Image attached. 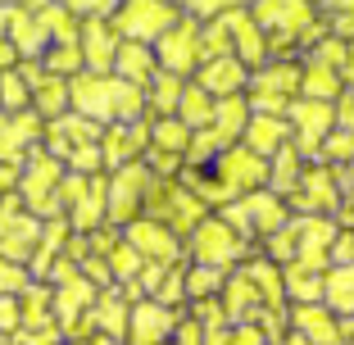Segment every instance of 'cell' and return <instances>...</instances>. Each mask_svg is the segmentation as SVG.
Returning a JSON list of instances; mask_svg holds the SVG:
<instances>
[{"label": "cell", "instance_id": "cell-2", "mask_svg": "<svg viewBox=\"0 0 354 345\" xmlns=\"http://www.w3.org/2000/svg\"><path fill=\"white\" fill-rule=\"evenodd\" d=\"M68 105L77 114H86L91 123L109 127V123H132V118H146V86L123 82L118 73H77L68 77Z\"/></svg>", "mask_w": 354, "mask_h": 345}, {"label": "cell", "instance_id": "cell-6", "mask_svg": "<svg viewBox=\"0 0 354 345\" xmlns=\"http://www.w3.org/2000/svg\"><path fill=\"white\" fill-rule=\"evenodd\" d=\"M59 187H64V164L50 155L46 146L28 150V164L19 173V196L37 218H50L59 214Z\"/></svg>", "mask_w": 354, "mask_h": 345}, {"label": "cell", "instance_id": "cell-44", "mask_svg": "<svg viewBox=\"0 0 354 345\" xmlns=\"http://www.w3.org/2000/svg\"><path fill=\"white\" fill-rule=\"evenodd\" d=\"M64 168H68V173H104V150H100V141H95V146L68 150V155H64Z\"/></svg>", "mask_w": 354, "mask_h": 345}, {"label": "cell", "instance_id": "cell-27", "mask_svg": "<svg viewBox=\"0 0 354 345\" xmlns=\"http://www.w3.org/2000/svg\"><path fill=\"white\" fill-rule=\"evenodd\" d=\"M286 141H291L286 114H250V123H245V132H241V146L254 150L259 159H272Z\"/></svg>", "mask_w": 354, "mask_h": 345}, {"label": "cell", "instance_id": "cell-35", "mask_svg": "<svg viewBox=\"0 0 354 345\" xmlns=\"http://www.w3.org/2000/svg\"><path fill=\"white\" fill-rule=\"evenodd\" d=\"M323 304L332 314H354V263L323 272Z\"/></svg>", "mask_w": 354, "mask_h": 345}, {"label": "cell", "instance_id": "cell-56", "mask_svg": "<svg viewBox=\"0 0 354 345\" xmlns=\"http://www.w3.org/2000/svg\"><path fill=\"white\" fill-rule=\"evenodd\" d=\"M68 345H123V341H109V336L91 332V336H82V341H68Z\"/></svg>", "mask_w": 354, "mask_h": 345}, {"label": "cell", "instance_id": "cell-38", "mask_svg": "<svg viewBox=\"0 0 354 345\" xmlns=\"http://www.w3.org/2000/svg\"><path fill=\"white\" fill-rule=\"evenodd\" d=\"M214 105H218V100H214V95H209L200 82H187V91H182V100H177V118H182V123L196 132V127H209Z\"/></svg>", "mask_w": 354, "mask_h": 345}, {"label": "cell", "instance_id": "cell-34", "mask_svg": "<svg viewBox=\"0 0 354 345\" xmlns=\"http://www.w3.org/2000/svg\"><path fill=\"white\" fill-rule=\"evenodd\" d=\"M341 91H345L341 68H327V64L304 59V73H300V95L304 100H336Z\"/></svg>", "mask_w": 354, "mask_h": 345}, {"label": "cell", "instance_id": "cell-45", "mask_svg": "<svg viewBox=\"0 0 354 345\" xmlns=\"http://www.w3.org/2000/svg\"><path fill=\"white\" fill-rule=\"evenodd\" d=\"M28 282H32L28 263H14V259L0 254V295H23V291H28Z\"/></svg>", "mask_w": 354, "mask_h": 345}, {"label": "cell", "instance_id": "cell-11", "mask_svg": "<svg viewBox=\"0 0 354 345\" xmlns=\"http://www.w3.org/2000/svg\"><path fill=\"white\" fill-rule=\"evenodd\" d=\"M150 178H155V173L146 168V159L114 168V178H109V205H104V223H109V227H127L132 218H141Z\"/></svg>", "mask_w": 354, "mask_h": 345}, {"label": "cell", "instance_id": "cell-4", "mask_svg": "<svg viewBox=\"0 0 354 345\" xmlns=\"http://www.w3.org/2000/svg\"><path fill=\"white\" fill-rule=\"evenodd\" d=\"M250 19L268 37V55H281V50L291 55L295 46H304V32L318 23L309 0H254Z\"/></svg>", "mask_w": 354, "mask_h": 345}, {"label": "cell", "instance_id": "cell-59", "mask_svg": "<svg viewBox=\"0 0 354 345\" xmlns=\"http://www.w3.org/2000/svg\"><path fill=\"white\" fill-rule=\"evenodd\" d=\"M350 173H354V164H350Z\"/></svg>", "mask_w": 354, "mask_h": 345}, {"label": "cell", "instance_id": "cell-40", "mask_svg": "<svg viewBox=\"0 0 354 345\" xmlns=\"http://www.w3.org/2000/svg\"><path fill=\"white\" fill-rule=\"evenodd\" d=\"M104 259H109V272H114V286H127V282H136V272H141V254L132 250V241L127 236H118L114 245H109V254H104Z\"/></svg>", "mask_w": 354, "mask_h": 345}, {"label": "cell", "instance_id": "cell-7", "mask_svg": "<svg viewBox=\"0 0 354 345\" xmlns=\"http://www.w3.org/2000/svg\"><path fill=\"white\" fill-rule=\"evenodd\" d=\"M187 250H191V263H214V268H241L245 263V250H250V241L241 236L227 218H214L205 214L200 227L187 236Z\"/></svg>", "mask_w": 354, "mask_h": 345}, {"label": "cell", "instance_id": "cell-13", "mask_svg": "<svg viewBox=\"0 0 354 345\" xmlns=\"http://www.w3.org/2000/svg\"><path fill=\"white\" fill-rule=\"evenodd\" d=\"M37 241H41V218L23 205L19 191L0 200V254L14 263H28L32 250H37Z\"/></svg>", "mask_w": 354, "mask_h": 345}, {"label": "cell", "instance_id": "cell-37", "mask_svg": "<svg viewBox=\"0 0 354 345\" xmlns=\"http://www.w3.org/2000/svg\"><path fill=\"white\" fill-rule=\"evenodd\" d=\"M150 146L164 150V155H182L187 159V146H191V127L182 118H150Z\"/></svg>", "mask_w": 354, "mask_h": 345}, {"label": "cell", "instance_id": "cell-30", "mask_svg": "<svg viewBox=\"0 0 354 345\" xmlns=\"http://www.w3.org/2000/svg\"><path fill=\"white\" fill-rule=\"evenodd\" d=\"M223 309H227V323H254L263 309L259 286L245 277V268H232L227 282H223Z\"/></svg>", "mask_w": 354, "mask_h": 345}, {"label": "cell", "instance_id": "cell-33", "mask_svg": "<svg viewBox=\"0 0 354 345\" xmlns=\"http://www.w3.org/2000/svg\"><path fill=\"white\" fill-rule=\"evenodd\" d=\"M182 91H187V77L168 73V68H155V77L146 82V109H155V118H173Z\"/></svg>", "mask_w": 354, "mask_h": 345}, {"label": "cell", "instance_id": "cell-55", "mask_svg": "<svg viewBox=\"0 0 354 345\" xmlns=\"http://www.w3.org/2000/svg\"><path fill=\"white\" fill-rule=\"evenodd\" d=\"M0 5H19V10H32V14H37V10H46L50 0H0Z\"/></svg>", "mask_w": 354, "mask_h": 345}, {"label": "cell", "instance_id": "cell-24", "mask_svg": "<svg viewBox=\"0 0 354 345\" xmlns=\"http://www.w3.org/2000/svg\"><path fill=\"white\" fill-rule=\"evenodd\" d=\"M245 123H250V100H245V95H227V100H218V105H214V118H209L205 132L214 136V146H218V155H223V150L241 146Z\"/></svg>", "mask_w": 354, "mask_h": 345}, {"label": "cell", "instance_id": "cell-51", "mask_svg": "<svg viewBox=\"0 0 354 345\" xmlns=\"http://www.w3.org/2000/svg\"><path fill=\"white\" fill-rule=\"evenodd\" d=\"M336 127L354 132V91H350V86H345V91L336 95Z\"/></svg>", "mask_w": 354, "mask_h": 345}, {"label": "cell", "instance_id": "cell-18", "mask_svg": "<svg viewBox=\"0 0 354 345\" xmlns=\"http://www.w3.org/2000/svg\"><path fill=\"white\" fill-rule=\"evenodd\" d=\"M19 73L28 77V86H32V114H41L46 123L59 118V114H68V77L46 73L41 59H23Z\"/></svg>", "mask_w": 354, "mask_h": 345}, {"label": "cell", "instance_id": "cell-16", "mask_svg": "<svg viewBox=\"0 0 354 345\" xmlns=\"http://www.w3.org/2000/svg\"><path fill=\"white\" fill-rule=\"evenodd\" d=\"M123 236L132 241V250L141 254L146 263H177L182 254H187V245H182V236H177L173 227H164L159 218H132L123 227Z\"/></svg>", "mask_w": 354, "mask_h": 345}, {"label": "cell", "instance_id": "cell-54", "mask_svg": "<svg viewBox=\"0 0 354 345\" xmlns=\"http://www.w3.org/2000/svg\"><path fill=\"white\" fill-rule=\"evenodd\" d=\"M341 77H345V86L354 91V41H350V50H345V68H341Z\"/></svg>", "mask_w": 354, "mask_h": 345}, {"label": "cell", "instance_id": "cell-26", "mask_svg": "<svg viewBox=\"0 0 354 345\" xmlns=\"http://www.w3.org/2000/svg\"><path fill=\"white\" fill-rule=\"evenodd\" d=\"M68 218L64 214H50V218H41V241H37V250H32L28 259V272H32V282H46L55 268V259L64 254V245H68Z\"/></svg>", "mask_w": 354, "mask_h": 345}, {"label": "cell", "instance_id": "cell-42", "mask_svg": "<svg viewBox=\"0 0 354 345\" xmlns=\"http://www.w3.org/2000/svg\"><path fill=\"white\" fill-rule=\"evenodd\" d=\"M0 105L10 109V114H19V109L32 105V86H28V77L14 73V68H5V73H0Z\"/></svg>", "mask_w": 354, "mask_h": 345}, {"label": "cell", "instance_id": "cell-31", "mask_svg": "<svg viewBox=\"0 0 354 345\" xmlns=\"http://www.w3.org/2000/svg\"><path fill=\"white\" fill-rule=\"evenodd\" d=\"M155 46H141V41H123L118 46V59H114V73L132 86H146L155 77Z\"/></svg>", "mask_w": 354, "mask_h": 345}, {"label": "cell", "instance_id": "cell-10", "mask_svg": "<svg viewBox=\"0 0 354 345\" xmlns=\"http://www.w3.org/2000/svg\"><path fill=\"white\" fill-rule=\"evenodd\" d=\"M300 73L304 64H263L254 68L245 91H250V114H286L295 95H300Z\"/></svg>", "mask_w": 354, "mask_h": 345}, {"label": "cell", "instance_id": "cell-9", "mask_svg": "<svg viewBox=\"0 0 354 345\" xmlns=\"http://www.w3.org/2000/svg\"><path fill=\"white\" fill-rule=\"evenodd\" d=\"M177 19H182V14H177L173 0H118V10L109 14L118 37H123V41H141V46L159 41Z\"/></svg>", "mask_w": 354, "mask_h": 345}, {"label": "cell", "instance_id": "cell-39", "mask_svg": "<svg viewBox=\"0 0 354 345\" xmlns=\"http://www.w3.org/2000/svg\"><path fill=\"white\" fill-rule=\"evenodd\" d=\"M227 272H232V268H214V263H191V268H187V304L218 295V291H223V282H227Z\"/></svg>", "mask_w": 354, "mask_h": 345}, {"label": "cell", "instance_id": "cell-21", "mask_svg": "<svg viewBox=\"0 0 354 345\" xmlns=\"http://www.w3.org/2000/svg\"><path fill=\"white\" fill-rule=\"evenodd\" d=\"M118 46L123 37L114 32L109 19H86L82 23V68L86 73H114V59H118Z\"/></svg>", "mask_w": 354, "mask_h": 345}, {"label": "cell", "instance_id": "cell-47", "mask_svg": "<svg viewBox=\"0 0 354 345\" xmlns=\"http://www.w3.org/2000/svg\"><path fill=\"white\" fill-rule=\"evenodd\" d=\"M55 5H64V10L73 14H86V19H109V14L118 10V0H55Z\"/></svg>", "mask_w": 354, "mask_h": 345}, {"label": "cell", "instance_id": "cell-36", "mask_svg": "<svg viewBox=\"0 0 354 345\" xmlns=\"http://www.w3.org/2000/svg\"><path fill=\"white\" fill-rule=\"evenodd\" d=\"M173 336H177L173 345H227L232 323H205L200 314H182V323H177Z\"/></svg>", "mask_w": 354, "mask_h": 345}, {"label": "cell", "instance_id": "cell-19", "mask_svg": "<svg viewBox=\"0 0 354 345\" xmlns=\"http://www.w3.org/2000/svg\"><path fill=\"white\" fill-rule=\"evenodd\" d=\"M150 146V118H132V123H109L100 136V150H104V168H123L136 164Z\"/></svg>", "mask_w": 354, "mask_h": 345}, {"label": "cell", "instance_id": "cell-53", "mask_svg": "<svg viewBox=\"0 0 354 345\" xmlns=\"http://www.w3.org/2000/svg\"><path fill=\"white\" fill-rule=\"evenodd\" d=\"M327 19H354V0H323Z\"/></svg>", "mask_w": 354, "mask_h": 345}, {"label": "cell", "instance_id": "cell-41", "mask_svg": "<svg viewBox=\"0 0 354 345\" xmlns=\"http://www.w3.org/2000/svg\"><path fill=\"white\" fill-rule=\"evenodd\" d=\"M150 300L168 304V309H182V304H187V263H182V259H177V263H168Z\"/></svg>", "mask_w": 354, "mask_h": 345}, {"label": "cell", "instance_id": "cell-22", "mask_svg": "<svg viewBox=\"0 0 354 345\" xmlns=\"http://www.w3.org/2000/svg\"><path fill=\"white\" fill-rule=\"evenodd\" d=\"M41 136H46V118L32 114V109H19V114L0 118V159L5 164H19Z\"/></svg>", "mask_w": 354, "mask_h": 345}, {"label": "cell", "instance_id": "cell-58", "mask_svg": "<svg viewBox=\"0 0 354 345\" xmlns=\"http://www.w3.org/2000/svg\"><path fill=\"white\" fill-rule=\"evenodd\" d=\"M164 345H173V341H164Z\"/></svg>", "mask_w": 354, "mask_h": 345}, {"label": "cell", "instance_id": "cell-50", "mask_svg": "<svg viewBox=\"0 0 354 345\" xmlns=\"http://www.w3.org/2000/svg\"><path fill=\"white\" fill-rule=\"evenodd\" d=\"M341 263H354V232L341 227L332 241V268H341Z\"/></svg>", "mask_w": 354, "mask_h": 345}, {"label": "cell", "instance_id": "cell-29", "mask_svg": "<svg viewBox=\"0 0 354 345\" xmlns=\"http://www.w3.org/2000/svg\"><path fill=\"white\" fill-rule=\"evenodd\" d=\"M232 55L245 68H263L268 64V37L263 28L250 19V10H232Z\"/></svg>", "mask_w": 354, "mask_h": 345}, {"label": "cell", "instance_id": "cell-5", "mask_svg": "<svg viewBox=\"0 0 354 345\" xmlns=\"http://www.w3.org/2000/svg\"><path fill=\"white\" fill-rule=\"evenodd\" d=\"M104 205H109V178L104 173H64L59 187V214L73 232L104 227Z\"/></svg>", "mask_w": 354, "mask_h": 345}, {"label": "cell", "instance_id": "cell-32", "mask_svg": "<svg viewBox=\"0 0 354 345\" xmlns=\"http://www.w3.org/2000/svg\"><path fill=\"white\" fill-rule=\"evenodd\" d=\"M300 164H304V155L295 150V141H286V146H281L277 155L268 159V182H263V187H268L272 196H281V200H286V196L295 191V182H300V173H304Z\"/></svg>", "mask_w": 354, "mask_h": 345}, {"label": "cell", "instance_id": "cell-14", "mask_svg": "<svg viewBox=\"0 0 354 345\" xmlns=\"http://www.w3.org/2000/svg\"><path fill=\"white\" fill-rule=\"evenodd\" d=\"M286 205H291L295 214H318V218H332V214L341 209V187H336V168H327V164L304 168L300 182H295V191L286 196Z\"/></svg>", "mask_w": 354, "mask_h": 345}, {"label": "cell", "instance_id": "cell-49", "mask_svg": "<svg viewBox=\"0 0 354 345\" xmlns=\"http://www.w3.org/2000/svg\"><path fill=\"white\" fill-rule=\"evenodd\" d=\"M227 345H268V336H263L259 323H232Z\"/></svg>", "mask_w": 354, "mask_h": 345}, {"label": "cell", "instance_id": "cell-46", "mask_svg": "<svg viewBox=\"0 0 354 345\" xmlns=\"http://www.w3.org/2000/svg\"><path fill=\"white\" fill-rule=\"evenodd\" d=\"M182 10L191 14V19H218V14H227V10H241V0H177Z\"/></svg>", "mask_w": 354, "mask_h": 345}, {"label": "cell", "instance_id": "cell-15", "mask_svg": "<svg viewBox=\"0 0 354 345\" xmlns=\"http://www.w3.org/2000/svg\"><path fill=\"white\" fill-rule=\"evenodd\" d=\"M200 19H177L173 28L164 32L155 41V64L159 68H168V73H177V77H187L191 68H200Z\"/></svg>", "mask_w": 354, "mask_h": 345}, {"label": "cell", "instance_id": "cell-17", "mask_svg": "<svg viewBox=\"0 0 354 345\" xmlns=\"http://www.w3.org/2000/svg\"><path fill=\"white\" fill-rule=\"evenodd\" d=\"M182 323V309H168L159 300H136L127 318V341L123 345H164Z\"/></svg>", "mask_w": 354, "mask_h": 345}, {"label": "cell", "instance_id": "cell-8", "mask_svg": "<svg viewBox=\"0 0 354 345\" xmlns=\"http://www.w3.org/2000/svg\"><path fill=\"white\" fill-rule=\"evenodd\" d=\"M223 218H227L245 241L250 236H272V232H281L286 223H291V205H286L281 196H272L268 187H259V191H250V196L223 205Z\"/></svg>", "mask_w": 354, "mask_h": 345}, {"label": "cell", "instance_id": "cell-57", "mask_svg": "<svg viewBox=\"0 0 354 345\" xmlns=\"http://www.w3.org/2000/svg\"><path fill=\"white\" fill-rule=\"evenodd\" d=\"M277 345H313V341H309V336H304V332H295V327H291V332L281 336V341H277Z\"/></svg>", "mask_w": 354, "mask_h": 345}, {"label": "cell", "instance_id": "cell-60", "mask_svg": "<svg viewBox=\"0 0 354 345\" xmlns=\"http://www.w3.org/2000/svg\"><path fill=\"white\" fill-rule=\"evenodd\" d=\"M309 5H313V0H309Z\"/></svg>", "mask_w": 354, "mask_h": 345}, {"label": "cell", "instance_id": "cell-48", "mask_svg": "<svg viewBox=\"0 0 354 345\" xmlns=\"http://www.w3.org/2000/svg\"><path fill=\"white\" fill-rule=\"evenodd\" d=\"M23 323V304L19 295H0V336H14Z\"/></svg>", "mask_w": 354, "mask_h": 345}, {"label": "cell", "instance_id": "cell-23", "mask_svg": "<svg viewBox=\"0 0 354 345\" xmlns=\"http://www.w3.org/2000/svg\"><path fill=\"white\" fill-rule=\"evenodd\" d=\"M196 82L205 86L214 100H227V95H241L245 82H250V68L236 59V55H223V59H205L196 68Z\"/></svg>", "mask_w": 354, "mask_h": 345}, {"label": "cell", "instance_id": "cell-25", "mask_svg": "<svg viewBox=\"0 0 354 345\" xmlns=\"http://www.w3.org/2000/svg\"><path fill=\"white\" fill-rule=\"evenodd\" d=\"M127 318H132V300L123 295V286H104L91 304V327L109 341H127Z\"/></svg>", "mask_w": 354, "mask_h": 345}, {"label": "cell", "instance_id": "cell-12", "mask_svg": "<svg viewBox=\"0 0 354 345\" xmlns=\"http://www.w3.org/2000/svg\"><path fill=\"white\" fill-rule=\"evenodd\" d=\"M286 123H291L295 150L304 159H318L323 141L336 132V100H304V95H295L286 105Z\"/></svg>", "mask_w": 354, "mask_h": 345}, {"label": "cell", "instance_id": "cell-20", "mask_svg": "<svg viewBox=\"0 0 354 345\" xmlns=\"http://www.w3.org/2000/svg\"><path fill=\"white\" fill-rule=\"evenodd\" d=\"M100 136H104V127L91 123L86 114H77V109H73V114H59V118H50V123H46V150H50V155L64 164V155H68V150L95 146Z\"/></svg>", "mask_w": 354, "mask_h": 345}, {"label": "cell", "instance_id": "cell-28", "mask_svg": "<svg viewBox=\"0 0 354 345\" xmlns=\"http://www.w3.org/2000/svg\"><path fill=\"white\" fill-rule=\"evenodd\" d=\"M291 327H295V332H304L313 345H345V336H341V318H336L323 300L295 304V309H291Z\"/></svg>", "mask_w": 354, "mask_h": 345}, {"label": "cell", "instance_id": "cell-3", "mask_svg": "<svg viewBox=\"0 0 354 345\" xmlns=\"http://www.w3.org/2000/svg\"><path fill=\"white\" fill-rule=\"evenodd\" d=\"M146 218H159L164 227H173L177 236H191L200 227V218L209 214V205L187 187L182 178H150V191H146Z\"/></svg>", "mask_w": 354, "mask_h": 345}, {"label": "cell", "instance_id": "cell-43", "mask_svg": "<svg viewBox=\"0 0 354 345\" xmlns=\"http://www.w3.org/2000/svg\"><path fill=\"white\" fill-rule=\"evenodd\" d=\"M318 164H327V168H345V164H354V132L336 127V132L323 141V150H318Z\"/></svg>", "mask_w": 354, "mask_h": 345}, {"label": "cell", "instance_id": "cell-52", "mask_svg": "<svg viewBox=\"0 0 354 345\" xmlns=\"http://www.w3.org/2000/svg\"><path fill=\"white\" fill-rule=\"evenodd\" d=\"M19 59H23V55H19V46H14L10 37H0V73H5V68H14Z\"/></svg>", "mask_w": 354, "mask_h": 345}, {"label": "cell", "instance_id": "cell-1", "mask_svg": "<svg viewBox=\"0 0 354 345\" xmlns=\"http://www.w3.org/2000/svg\"><path fill=\"white\" fill-rule=\"evenodd\" d=\"M182 182L205 205H232V200L250 196V191H259L268 182V159H259L245 146H232L218 159H209V164H187L182 168Z\"/></svg>", "mask_w": 354, "mask_h": 345}]
</instances>
